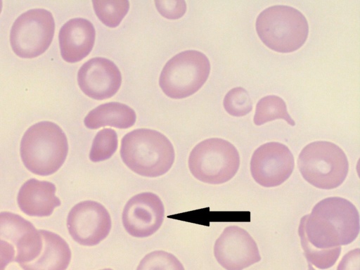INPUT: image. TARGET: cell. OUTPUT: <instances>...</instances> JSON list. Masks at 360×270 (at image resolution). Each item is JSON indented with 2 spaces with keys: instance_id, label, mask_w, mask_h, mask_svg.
<instances>
[{
  "instance_id": "484cf974",
  "label": "cell",
  "mask_w": 360,
  "mask_h": 270,
  "mask_svg": "<svg viewBox=\"0 0 360 270\" xmlns=\"http://www.w3.org/2000/svg\"><path fill=\"white\" fill-rule=\"evenodd\" d=\"M15 251L11 244L0 240V270H5L6 266L15 259Z\"/></svg>"
},
{
  "instance_id": "f1b7e54d",
  "label": "cell",
  "mask_w": 360,
  "mask_h": 270,
  "mask_svg": "<svg viewBox=\"0 0 360 270\" xmlns=\"http://www.w3.org/2000/svg\"><path fill=\"white\" fill-rule=\"evenodd\" d=\"M101 270H112L111 269H101Z\"/></svg>"
},
{
  "instance_id": "5bb4252c",
  "label": "cell",
  "mask_w": 360,
  "mask_h": 270,
  "mask_svg": "<svg viewBox=\"0 0 360 270\" xmlns=\"http://www.w3.org/2000/svg\"><path fill=\"white\" fill-rule=\"evenodd\" d=\"M77 82L86 96L103 100L117 93L122 83V76L113 62L97 57L89 60L80 68Z\"/></svg>"
},
{
  "instance_id": "603a6c76",
  "label": "cell",
  "mask_w": 360,
  "mask_h": 270,
  "mask_svg": "<svg viewBox=\"0 0 360 270\" xmlns=\"http://www.w3.org/2000/svg\"><path fill=\"white\" fill-rule=\"evenodd\" d=\"M226 111L234 117H242L248 114L252 108V101L248 92L240 86L228 91L224 98Z\"/></svg>"
},
{
  "instance_id": "ba28073f",
  "label": "cell",
  "mask_w": 360,
  "mask_h": 270,
  "mask_svg": "<svg viewBox=\"0 0 360 270\" xmlns=\"http://www.w3.org/2000/svg\"><path fill=\"white\" fill-rule=\"evenodd\" d=\"M55 31L53 15L43 8L31 9L14 22L10 41L14 53L25 58L42 54L50 46Z\"/></svg>"
},
{
  "instance_id": "277c9868",
  "label": "cell",
  "mask_w": 360,
  "mask_h": 270,
  "mask_svg": "<svg viewBox=\"0 0 360 270\" xmlns=\"http://www.w3.org/2000/svg\"><path fill=\"white\" fill-rule=\"evenodd\" d=\"M256 30L262 41L269 49L290 53L306 41L308 22L297 9L288 6H273L262 11L256 20Z\"/></svg>"
},
{
  "instance_id": "44dd1931",
  "label": "cell",
  "mask_w": 360,
  "mask_h": 270,
  "mask_svg": "<svg viewBox=\"0 0 360 270\" xmlns=\"http://www.w3.org/2000/svg\"><path fill=\"white\" fill-rule=\"evenodd\" d=\"M117 135L112 129H104L97 133L92 143L89 158L94 162L109 159L117 148Z\"/></svg>"
},
{
  "instance_id": "6da1fadb",
  "label": "cell",
  "mask_w": 360,
  "mask_h": 270,
  "mask_svg": "<svg viewBox=\"0 0 360 270\" xmlns=\"http://www.w3.org/2000/svg\"><path fill=\"white\" fill-rule=\"evenodd\" d=\"M359 232L357 209L340 197L319 202L309 214L302 217L298 229L307 260L321 269L333 266L341 246L353 242Z\"/></svg>"
},
{
  "instance_id": "cb8c5ba5",
  "label": "cell",
  "mask_w": 360,
  "mask_h": 270,
  "mask_svg": "<svg viewBox=\"0 0 360 270\" xmlns=\"http://www.w3.org/2000/svg\"><path fill=\"white\" fill-rule=\"evenodd\" d=\"M156 8L165 18L177 19L184 15L186 11V4L180 0L155 1Z\"/></svg>"
},
{
  "instance_id": "4316f807",
  "label": "cell",
  "mask_w": 360,
  "mask_h": 270,
  "mask_svg": "<svg viewBox=\"0 0 360 270\" xmlns=\"http://www.w3.org/2000/svg\"><path fill=\"white\" fill-rule=\"evenodd\" d=\"M308 270H315L309 263L308 264Z\"/></svg>"
},
{
  "instance_id": "d6986e66",
  "label": "cell",
  "mask_w": 360,
  "mask_h": 270,
  "mask_svg": "<svg viewBox=\"0 0 360 270\" xmlns=\"http://www.w3.org/2000/svg\"><path fill=\"white\" fill-rule=\"evenodd\" d=\"M277 119H283L291 126L295 121L289 115L285 101L277 96H266L261 98L256 105L254 123L262 125Z\"/></svg>"
},
{
  "instance_id": "30bf717a",
  "label": "cell",
  "mask_w": 360,
  "mask_h": 270,
  "mask_svg": "<svg viewBox=\"0 0 360 270\" xmlns=\"http://www.w3.org/2000/svg\"><path fill=\"white\" fill-rule=\"evenodd\" d=\"M294 158L289 148L278 142L260 146L252 154L250 172L255 181L264 187L281 185L291 175Z\"/></svg>"
},
{
  "instance_id": "9a60e30c",
  "label": "cell",
  "mask_w": 360,
  "mask_h": 270,
  "mask_svg": "<svg viewBox=\"0 0 360 270\" xmlns=\"http://www.w3.org/2000/svg\"><path fill=\"white\" fill-rule=\"evenodd\" d=\"M95 36V29L89 20L81 18L68 20L58 35L62 58L69 63L82 60L91 52Z\"/></svg>"
},
{
  "instance_id": "9c48e42d",
  "label": "cell",
  "mask_w": 360,
  "mask_h": 270,
  "mask_svg": "<svg viewBox=\"0 0 360 270\" xmlns=\"http://www.w3.org/2000/svg\"><path fill=\"white\" fill-rule=\"evenodd\" d=\"M111 218L99 202L85 200L76 204L69 212L67 226L75 241L82 245L98 244L109 234Z\"/></svg>"
},
{
  "instance_id": "ac0fdd59",
  "label": "cell",
  "mask_w": 360,
  "mask_h": 270,
  "mask_svg": "<svg viewBox=\"0 0 360 270\" xmlns=\"http://www.w3.org/2000/svg\"><path fill=\"white\" fill-rule=\"evenodd\" d=\"M136 115L129 106L117 102L106 103L91 110L84 118L85 126L95 129L104 126L127 129L133 126Z\"/></svg>"
},
{
  "instance_id": "d4e9b609",
  "label": "cell",
  "mask_w": 360,
  "mask_h": 270,
  "mask_svg": "<svg viewBox=\"0 0 360 270\" xmlns=\"http://www.w3.org/2000/svg\"><path fill=\"white\" fill-rule=\"evenodd\" d=\"M360 249L348 252L340 262L337 270H359Z\"/></svg>"
},
{
  "instance_id": "3957f363",
  "label": "cell",
  "mask_w": 360,
  "mask_h": 270,
  "mask_svg": "<svg viewBox=\"0 0 360 270\" xmlns=\"http://www.w3.org/2000/svg\"><path fill=\"white\" fill-rule=\"evenodd\" d=\"M68 152L67 137L56 124L44 121L31 126L20 143V156L32 173L48 176L58 171Z\"/></svg>"
},
{
  "instance_id": "83f0119b",
  "label": "cell",
  "mask_w": 360,
  "mask_h": 270,
  "mask_svg": "<svg viewBox=\"0 0 360 270\" xmlns=\"http://www.w3.org/2000/svg\"><path fill=\"white\" fill-rule=\"evenodd\" d=\"M2 8V1L0 0V13Z\"/></svg>"
},
{
  "instance_id": "7c38bea8",
  "label": "cell",
  "mask_w": 360,
  "mask_h": 270,
  "mask_svg": "<svg viewBox=\"0 0 360 270\" xmlns=\"http://www.w3.org/2000/svg\"><path fill=\"white\" fill-rule=\"evenodd\" d=\"M165 207L158 195L145 192L131 198L124 205L122 219L127 232L136 238L153 235L161 226Z\"/></svg>"
},
{
  "instance_id": "8992f818",
  "label": "cell",
  "mask_w": 360,
  "mask_h": 270,
  "mask_svg": "<svg viewBox=\"0 0 360 270\" xmlns=\"http://www.w3.org/2000/svg\"><path fill=\"white\" fill-rule=\"evenodd\" d=\"M240 156L236 147L219 138L198 143L188 158V167L195 178L207 184H220L232 179L238 170Z\"/></svg>"
},
{
  "instance_id": "4fadbf2b",
  "label": "cell",
  "mask_w": 360,
  "mask_h": 270,
  "mask_svg": "<svg viewBox=\"0 0 360 270\" xmlns=\"http://www.w3.org/2000/svg\"><path fill=\"white\" fill-rule=\"evenodd\" d=\"M0 240L13 245L15 261L19 265L33 259L42 244L39 230L21 216L10 212H0Z\"/></svg>"
},
{
  "instance_id": "7a4b0ae2",
  "label": "cell",
  "mask_w": 360,
  "mask_h": 270,
  "mask_svg": "<svg viewBox=\"0 0 360 270\" xmlns=\"http://www.w3.org/2000/svg\"><path fill=\"white\" fill-rule=\"evenodd\" d=\"M120 156L134 172L157 177L170 169L175 154L172 143L164 134L153 129H139L124 136Z\"/></svg>"
},
{
  "instance_id": "2e32d148",
  "label": "cell",
  "mask_w": 360,
  "mask_h": 270,
  "mask_svg": "<svg viewBox=\"0 0 360 270\" xmlns=\"http://www.w3.org/2000/svg\"><path fill=\"white\" fill-rule=\"evenodd\" d=\"M56 186L49 181L30 179L20 187L17 201L21 211L29 216L47 217L60 205Z\"/></svg>"
},
{
  "instance_id": "e0dca14e",
  "label": "cell",
  "mask_w": 360,
  "mask_h": 270,
  "mask_svg": "<svg viewBox=\"0 0 360 270\" xmlns=\"http://www.w3.org/2000/svg\"><path fill=\"white\" fill-rule=\"evenodd\" d=\"M42 245L36 257L21 265L23 270H65L71 259V250L59 235L39 230Z\"/></svg>"
},
{
  "instance_id": "52a82bcc",
  "label": "cell",
  "mask_w": 360,
  "mask_h": 270,
  "mask_svg": "<svg viewBox=\"0 0 360 270\" xmlns=\"http://www.w3.org/2000/svg\"><path fill=\"white\" fill-rule=\"evenodd\" d=\"M210 71V63L205 54L185 51L167 62L160 73V86L170 98H186L202 87Z\"/></svg>"
},
{
  "instance_id": "5b68a950",
  "label": "cell",
  "mask_w": 360,
  "mask_h": 270,
  "mask_svg": "<svg viewBox=\"0 0 360 270\" xmlns=\"http://www.w3.org/2000/svg\"><path fill=\"white\" fill-rule=\"evenodd\" d=\"M297 164L304 180L321 189L338 187L349 171L345 153L329 141H319L307 145L300 153Z\"/></svg>"
},
{
  "instance_id": "8fae6325",
  "label": "cell",
  "mask_w": 360,
  "mask_h": 270,
  "mask_svg": "<svg viewBox=\"0 0 360 270\" xmlns=\"http://www.w3.org/2000/svg\"><path fill=\"white\" fill-rule=\"evenodd\" d=\"M214 255L226 270H243L261 259L255 240L237 226L225 228L214 243Z\"/></svg>"
},
{
  "instance_id": "ffe728a7",
  "label": "cell",
  "mask_w": 360,
  "mask_h": 270,
  "mask_svg": "<svg viewBox=\"0 0 360 270\" xmlns=\"http://www.w3.org/2000/svg\"><path fill=\"white\" fill-rule=\"evenodd\" d=\"M94 11L100 20L110 27H115L129 9L127 0H94Z\"/></svg>"
},
{
  "instance_id": "7402d4cb",
  "label": "cell",
  "mask_w": 360,
  "mask_h": 270,
  "mask_svg": "<svg viewBox=\"0 0 360 270\" xmlns=\"http://www.w3.org/2000/svg\"><path fill=\"white\" fill-rule=\"evenodd\" d=\"M136 270H185L183 264L172 254L155 250L147 254L140 262Z\"/></svg>"
}]
</instances>
